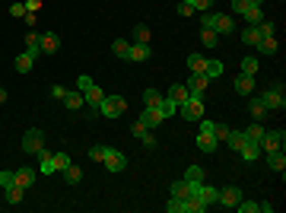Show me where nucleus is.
<instances>
[{"label":"nucleus","instance_id":"obj_1","mask_svg":"<svg viewBox=\"0 0 286 213\" xmlns=\"http://www.w3.org/2000/svg\"><path fill=\"white\" fill-rule=\"evenodd\" d=\"M200 26L213 29L220 39H223V35H232V32H235V22H232L229 13H210V10H204V19H200Z\"/></svg>","mask_w":286,"mask_h":213},{"label":"nucleus","instance_id":"obj_2","mask_svg":"<svg viewBox=\"0 0 286 213\" xmlns=\"http://www.w3.org/2000/svg\"><path fill=\"white\" fill-rule=\"evenodd\" d=\"M258 99L264 102V109H267V112H277V109H283V105H286V96H283V83H270V86H267L264 92H261Z\"/></svg>","mask_w":286,"mask_h":213},{"label":"nucleus","instance_id":"obj_3","mask_svg":"<svg viewBox=\"0 0 286 213\" xmlns=\"http://www.w3.org/2000/svg\"><path fill=\"white\" fill-rule=\"evenodd\" d=\"M42 150H45V131H42V127H29V131L22 134V153L39 156Z\"/></svg>","mask_w":286,"mask_h":213},{"label":"nucleus","instance_id":"obj_4","mask_svg":"<svg viewBox=\"0 0 286 213\" xmlns=\"http://www.w3.org/2000/svg\"><path fill=\"white\" fill-rule=\"evenodd\" d=\"M283 144H286V131H283V127H267L264 137H261V153L283 150Z\"/></svg>","mask_w":286,"mask_h":213},{"label":"nucleus","instance_id":"obj_5","mask_svg":"<svg viewBox=\"0 0 286 213\" xmlns=\"http://www.w3.org/2000/svg\"><path fill=\"white\" fill-rule=\"evenodd\" d=\"M178 109H182L185 121H200L204 118V96H188V102L178 105Z\"/></svg>","mask_w":286,"mask_h":213},{"label":"nucleus","instance_id":"obj_6","mask_svg":"<svg viewBox=\"0 0 286 213\" xmlns=\"http://www.w3.org/2000/svg\"><path fill=\"white\" fill-rule=\"evenodd\" d=\"M99 112H102L105 118H121V115L127 112V99H124V96H105Z\"/></svg>","mask_w":286,"mask_h":213},{"label":"nucleus","instance_id":"obj_7","mask_svg":"<svg viewBox=\"0 0 286 213\" xmlns=\"http://www.w3.org/2000/svg\"><path fill=\"white\" fill-rule=\"evenodd\" d=\"M185 86H188V92H191V96H204V92H207V86H210V77H207V74H191Z\"/></svg>","mask_w":286,"mask_h":213},{"label":"nucleus","instance_id":"obj_8","mask_svg":"<svg viewBox=\"0 0 286 213\" xmlns=\"http://www.w3.org/2000/svg\"><path fill=\"white\" fill-rule=\"evenodd\" d=\"M137 121L143 124V127H147V131H150V127H159L162 121H165V118H162V112L156 109V105H147V109H143V115L137 118Z\"/></svg>","mask_w":286,"mask_h":213},{"label":"nucleus","instance_id":"obj_9","mask_svg":"<svg viewBox=\"0 0 286 213\" xmlns=\"http://www.w3.org/2000/svg\"><path fill=\"white\" fill-rule=\"evenodd\" d=\"M238 200H242V191H238L235 185H229V188H223V191H220V200H217V204H223L226 210H235Z\"/></svg>","mask_w":286,"mask_h":213},{"label":"nucleus","instance_id":"obj_10","mask_svg":"<svg viewBox=\"0 0 286 213\" xmlns=\"http://www.w3.org/2000/svg\"><path fill=\"white\" fill-rule=\"evenodd\" d=\"M150 54H153V48H150V45H140V42H130V51H127V61H134V64H147V61H150Z\"/></svg>","mask_w":286,"mask_h":213},{"label":"nucleus","instance_id":"obj_11","mask_svg":"<svg viewBox=\"0 0 286 213\" xmlns=\"http://www.w3.org/2000/svg\"><path fill=\"white\" fill-rule=\"evenodd\" d=\"M105 169H109V172H124L127 169V156H124V153H118V150H109V156H105Z\"/></svg>","mask_w":286,"mask_h":213},{"label":"nucleus","instance_id":"obj_12","mask_svg":"<svg viewBox=\"0 0 286 213\" xmlns=\"http://www.w3.org/2000/svg\"><path fill=\"white\" fill-rule=\"evenodd\" d=\"M83 99H86V105H92V109L99 112V109H102V99H105V92H102V89L92 83L89 89H83Z\"/></svg>","mask_w":286,"mask_h":213},{"label":"nucleus","instance_id":"obj_13","mask_svg":"<svg viewBox=\"0 0 286 213\" xmlns=\"http://www.w3.org/2000/svg\"><path fill=\"white\" fill-rule=\"evenodd\" d=\"M232 86H235V92H238V96H252V92H255V77L242 74V77H235V83H232Z\"/></svg>","mask_w":286,"mask_h":213},{"label":"nucleus","instance_id":"obj_14","mask_svg":"<svg viewBox=\"0 0 286 213\" xmlns=\"http://www.w3.org/2000/svg\"><path fill=\"white\" fill-rule=\"evenodd\" d=\"M204 210H207V204H204L197 194H188V197L182 200V213H204Z\"/></svg>","mask_w":286,"mask_h":213},{"label":"nucleus","instance_id":"obj_15","mask_svg":"<svg viewBox=\"0 0 286 213\" xmlns=\"http://www.w3.org/2000/svg\"><path fill=\"white\" fill-rule=\"evenodd\" d=\"M61 102L67 105V109H70V112H80V109H83V105H86V99H83V92H80V89H74V92H70V89H67V96H64Z\"/></svg>","mask_w":286,"mask_h":213},{"label":"nucleus","instance_id":"obj_16","mask_svg":"<svg viewBox=\"0 0 286 213\" xmlns=\"http://www.w3.org/2000/svg\"><path fill=\"white\" fill-rule=\"evenodd\" d=\"M238 153H242L245 162H255V159L261 156V144H255V140H245V144L238 147Z\"/></svg>","mask_w":286,"mask_h":213},{"label":"nucleus","instance_id":"obj_17","mask_svg":"<svg viewBox=\"0 0 286 213\" xmlns=\"http://www.w3.org/2000/svg\"><path fill=\"white\" fill-rule=\"evenodd\" d=\"M194 191H197V185H191L188 179H178V182L172 185V197H182V200H185L188 194H194Z\"/></svg>","mask_w":286,"mask_h":213},{"label":"nucleus","instance_id":"obj_18","mask_svg":"<svg viewBox=\"0 0 286 213\" xmlns=\"http://www.w3.org/2000/svg\"><path fill=\"white\" fill-rule=\"evenodd\" d=\"M57 48H61V39L54 32H42V54H54Z\"/></svg>","mask_w":286,"mask_h":213},{"label":"nucleus","instance_id":"obj_19","mask_svg":"<svg viewBox=\"0 0 286 213\" xmlns=\"http://www.w3.org/2000/svg\"><path fill=\"white\" fill-rule=\"evenodd\" d=\"M194 194H197L200 200H204V204H207V207H210V204H217V200H220V191H217V188H207L204 182H200V185H197V191H194Z\"/></svg>","mask_w":286,"mask_h":213},{"label":"nucleus","instance_id":"obj_20","mask_svg":"<svg viewBox=\"0 0 286 213\" xmlns=\"http://www.w3.org/2000/svg\"><path fill=\"white\" fill-rule=\"evenodd\" d=\"M267 165H270L273 172H283L286 169V153L283 150H270L267 153Z\"/></svg>","mask_w":286,"mask_h":213},{"label":"nucleus","instance_id":"obj_21","mask_svg":"<svg viewBox=\"0 0 286 213\" xmlns=\"http://www.w3.org/2000/svg\"><path fill=\"white\" fill-rule=\"evenodd\" d=\"M35 175H39L35 169H29V165H22V169L16 172V185H19V188H32V185H35Z\"/></svg>","mask_w":286,"mask_h":213},{"label":"nucleus","instance_id":"obj_22","mask_svg":"<svg viewBox=\"0 0 286 213\" xmlns=\"http://www.w3.org/2000/svg\"><path fill=\"white\" fill-rule=\"evenodd\" d=\"M207 64L210 61H207L204 54H191L188 57V70H191V74H207Z\"/></svg>","mask_w":286,"mask_h":213},{"label":"nucleus","instance_id":"obj_23","mask_svg":"<svg viewBox=\"0 0 286 213\" xmlns=\"http://www.w3.org/2000/svg\"><path fill=\"white\" fill-rule=\"evenodd\" d=\"M188 96H191V92H188L185 83H175V86L169 89V99H172L175 105H185V102H188Z\"/></svg>","mask_w":286,"mask_h":213},{"label":"nucleus","instance_id":"obj_24","mask_svg":"<svg viewBox=\"0 0 286 213\" xmlns=\"http://www.w3.org/2000/svg\"><path fill=\"white\" fill-rule=\"evenodd\" d=\"M197 147L204 150V153H213V150L220 147V140L213 137V134H207V131H200V134H197Z\"/></svg>","mask_w":286,"mask_h":213},{"label":"nucleus","instance_id":"obj_25","mask_svg":"<svg viewBox=\"0 0 286 213\" xmlns=\"http://www.w3.org/2000/svg\"><path fill=\"white\" fill-rule=\"evenodd\" d=\"M255 48L261 51V54H277V48H280V42H277V35H267V39H261Z\"/></svg>","mask_w":286,"mask_h":213},{"label":"nucleus","instance_id":"obj_26","mask_svg":"<svg viewBox=\"0 0 286 213\" xmlns=\"http://www.w3.org/2000/svg\"><path fill=\"white\" fill-rule=\"evenodd\" d=\"M39 159H42V165H39V172H42V175H54V172H57V169H54V156H51L48 150L39 153Z\"/></svg>","mask_w":286,"mask_h":213},{"label":"nucleus","instance_id":"obj_27","mask_svg":"<svg viewBox=\"0 0 286 213\" xmlns=\"http://www.w3.org/2000/svg\"><path fill=\"white\" fill-rule=\"evenodd\" d=\"M4 194H7V204H22V197H26V188L10 185V188H4Z\"/></svg>","mask_w":286,"mask_h":213},{"label":"nucleus","instance_id":"obj_28","mask_svg":"<svg viewBox=\"0 0 286 213\" xmlns=\"http://www.w3.org/2000/svg\"><path fill=\"white\" fill-rule=\"evenodd\" d=\"M242 42L248 45V48H255V45L261 42V32H258V26H245V29H242Z\"/></svg>","mask_w":286,"mask_h":213},{"label":"nucleus","instance_id":"obj_29","mask_svg":"<svg viewBox=\"0 0 286 213\" xmlns=\"http://www.w3.org/2000/svg\"><path fill=\"white\" fill-rule=\"evenodd\" d=\"M64 182H67V185H80V182H83V172H80V165H74V162L67 165V169H64Z\"/></svg>","mask_w":286,"mask_h":213},{"label":"nucleus","instance_id":"obj_30","mask_svg":"<svg viewBox=\"0 0 286 213\" xmlns=\"http://www.w3.org/2000/svg\"><path fill=\"white\" fill-rule=\"evenodd\" d=\"M200 42H204L207 48H217V45H220V35L213 32V29H207V26H200Z\"/></svg>","mask_w":286,"mask_h":213},{"label":"nucleus","instance_id":"obj_31","mask_svg":"<svg viewBox=\"0 0 286 213\" xmlns=\"http://www.w3.org/2000/svg\"><path fill=\"white\" fill-rule=\"evenodd\" d=\"M156 109L162 112V118H172V115L178 112V105H175V102H172L169 96H162V99H159V105H156Z\"/></svg>","mask_w":286,"mask_h":213},{"label":"nucleus","instance_id":"obj_32","mask_svg":"<svg viewBox=\"0 0 286 213\" xmlns=\"http://www.w3.org/2000/svg\"><path fill=\"white\" fill-rule=\"evenodd\" d=\"M127 51H130V42L127 39H115L112 42V54L115 57H127Z\"/></svg>","mask_w":286,"mask_h":213},{"label":"nucleus","instance_id":"obj_33","mask_svg":"<svg viewBox=\"0 0 286 213\" xmlns=\"http://www.w3.org/2000/svg\"><path fill=\"white\" fill-rule=\"evenodd\" d=\"M242 16L248 19V26H258V22L264 19V13H261V7H252V4H248V10H245Z\"/></svg>","mask_w":286,"mask_h":213},{"label":"nucleus","instance_id":"obj_34","mask_svg":"<svg viewBox=\"0 0 286 213\" xmlns=\"http://www.w3.org/2000/svg\"><path fill=\"white\" fill-rule=\"evenodd\" d=\"M248 112H252L255 121H261V118L267 115V109H264V102H261V99H252V102H248Z\"/></svg>","mask_w":286,"mask_h":213},{"label":"nucleus","instance_id":"obj_35","mask_svg":"<svg viewBox=\"0 0 286 213\" xmlns=\"http://www.w3.org/2000/svg\"><path fill=\"white\" fill-rule=\"evenodd\" d=\"M185 179H188L191 185H200V182H204V169H200V165H188Z\"/></svg>","mask_w":286,"mask_h":213},{"label":"nucleus","instance_id":"obj_36","mask_svg":"<svg viewBox=\"0 0 286 213\" xmlns=\"http://www.w3.org/2000/svg\"><path fill=\"white\" fill-rule=\"evenodd\" d=\"M264 131H267V127H261V124L255 121V124L245 131V140H255V144H261V137H264Z\"/></svg>","mask_w":286,"mask_h":213},{"label":"nucleus","instance_id":"obj_37","mask_svg":"<svg viewBox=\"0 0 286 213\" xmlns=\"http://www.w3.org/2000/svg\"><path fill=\"white\" fill-rule=\"evenodd\" d=\"M32 64H35V61H32V57H29V54H19V57H16V61H13V67L19 70V74H29V70H32Z\"/></svg>","mask_w":286,"mask_h":213},{"label":"nucleus","instance_id":"obj_38","mask_svg":"<svg viewBox=\"0 0 286 213\" xmlns=\"http://www.w3.org/2000/svg\"><path fill=\"white\" fill-rule=\"evenodd\" d=\"M226 144H229V147L238 153V147L245 144V131H229V137H226Z\"/></svg>","mask_w":286,"mask_h":213},{"label":"nucleus","instance_id":"obj_39","mask_svg":"<svg viewBox=\"0 0 286 213\" xmlns=\"http://www.w3.org/2000/svg\"><path fill=\"white\" fill-rule=\"evenodd\" d=\"M134 42H140V45H150V26H134Z\"/></svg>","mask_w":286,"mask_h":213},{"label":"nucleus","instance_id":"obj_40","mask_svg":"<svg viewBox=\"0 0 286 213\" xmlns=\"http://www.w3.org/2000/svg\"><path fill=\"white\" fill-rule=\"evenodd\" d=\"M182 4H188L191 10H194V13H197V10H200V13H204V10H210L213 4H217V0H182Z\"/></svg>","mask_w":286,"mask_h":213},{"label":"nucleus","instance_id":"obj_41","mask_svg":"<svg viewBox=\"0 0 286 213\" xmlns=\"http://www.w3.org/2000/svg\"><path fill=\"white\" fill-rule=\"evenodd\" d=\"M109 150H112V147H99V144H95V147L89 150V159H92V162H105V156H109Z\"/></svg>","mask_w":286,"mask_h":213},{"label":"nucleus","instance_id":"obj_42","mask_svg":"<svg viewBox=\"0 0 286 213\" xmlns=\"http://www.w3.org/2000/svg\"><path fill=\"white\" fill-rule=\"evenodd\" d=\"M238 213H261V204H255V200H238V207H235Z\"/></svg>","mask_w":286,"mask_h":213},{"label":"nucleus","instance_id":"obj_43","mask_svg":"<svg viewBox=\"0 0 286 213\" xmlns=\"http://www.w3.org/2000/svg\"><path fill=\"white\" fill-rule=\"evenodd\" d=\"M242 74H248V77H255V74H258V61H255L252 54H248L245 61H242Z\"/></svg>","mask_w":286,"mask_h":213},{"label":"nucleus","instance_id":"obj_44","mask_svg":"<svg viewBox=\"0 0 286 213\" xmlns=\"http://www.w3.org/2000/svg\"><path fill=\"white\" fill-rule=\"evenodd\" d=\"M70 162H74V159H70L67 153H54V169H57V172H64Z\"/></svg>","mask_w":286,"mask_h":213},{"label":"nucleus","instance_id":"obj_45","mask_svg":"<svg viewBox=\"0 0 286 213\" xmlns=\"http://www.w3.org/2000/svg\"><path fill=\"white\" fill-rule=\"evenodd\" d=\"M159 99H162L159 89H147V92H143V102H147V105H159Z\"/></svg>","mask_w":286,"mask_h":213},{"label":"nucleus","instance_id":"obj_46","mask_svg":"<svg viewBox=\"0 0 286 213\" xmlns=\"http://www.w3.org/2000/svg\"><path fill=\"white\" fill-rule=\"evenodd\" d=\"M16 185V172H0V188H10Z\"/></svg>","mask_w":286,"mask_h":213},{"label":"nucleus","instance_id":"obj_47","mask_svg":"<svg viewBox=\"0 0 286 213\" xmlns=\"http://www.w3.org/2000/svg\"><path fill=\"white\" fill-rule=\"evenodd\" d=\"M220 74H223V64H220V61H210V64H207V77L213 80V77H220Z\"/></svg>","mask_w":286,"mask_h":213},{"label":"nucleus","instance_id":"obj_48","mask_svg":"<svg viewBox=\"0 0 286 213\" xmlns=\"http://www.w3.org/2000/svg\"><path fill=\"white\" fill-rule=\"evenodd\" d=\"M140 144H143V147H150V150H156V137H153L150 131H143V134H140Z\"/></svg>","mask_w":286,"mask_h":213},{"label":"nucleus","instance_id":"obj_49","mask_svg":"<svg viewBox=\"0 0 286 213\" xmlns=\"http://www.w3.org/2000/svg\"><path fill=\"white\" fill-rule=\"evenodd\" d=\"M213 137H217V140H226V137H229V127H226V124H213Z\"/></svg>","mask_w":286,"mask_h":213},{"label":"nucleus","instance_id":"obj_50","mask_svg":"<svg viewBox=\"0 0 286 213\" xmlns=\"http://www.w3.org/2000/svg\"><path fill=\"white\" fill-rule=\"evenodd\" d=\"M10 16L22 19V16H26V4H13V7H10Z\"/></svg>","mask_w":286,"mask_h":213},{"label":"nucleus","instance_id":"obj_51","mask_svg":"<svg viewBox=\"0 0 286 213\" xmlns=\"http://www.w3.org/2000/svg\"><path fill=\"white\" fill-rule=\"evenodd\" d=\"M165 210H169V213H182V197H172L169 204H165Z\"/></svg>","mask_w":286,"mask_h":213},{"label":"nucleus","instance_id":"obj_52","mask_svg":"<svg viewBox=\"0 0 286 213\" xmlns=\"http://www.w3.org/2000/svg\"><path fill=\"white\" fill-rule=\"evenodd\" d=\"M92 86V77H77V89L83 92V89H89Z\"/></svg>","mask_w":286,"mask_h":213},{"label":"nucleus","instance_id":"obj_53","mask_svg":"<svg viewBox=\"0 0 286 213\" xmlns=\"http://www.w3.org/2000/svg\"><path fill=\"white\" fill-rule=\"evenodd\" d=\"M42 10V0H26V13H39Z\"/></svg>","mask_w":286,"mask_h":213},{"label":"nucleus","instance_id":"obj_54","mask_svg":"<svg viewBox=\"0 0 286 213\" xmlns=\"http://www.w3.org/2000/svg\"><path fill=\"white\" fill-rule=\"evenodd\" d=\"M232 10H235V13H245V10H248V0H232Z\"/></svg>","mask_w":286,"mask_h":213},{"label":"nucleus","instance_id":"obj_55","mask_svg":"<svg viewBox=\"0 0 286 213\" xmlns=\"http://www.w3.org/2000/svg\"><path fill=\"white\" fill-rule=\"evenodd\" d=\"M64 96H67L64 86H51V99H64Z\"/></svg>","mask_w":286,"mask_h":213},{"label":"nucleus","instance_id":"obj_56","mask_svg":"<svg viewBox=\"0 0 286 213\" xmlns=\"http://www.w3.org/2000/svg\"><path fill=\"white\" fill-rule=\"evenodd\" d=\"M22 19H26V26H29V29H35V26H39V16H35V13H26Z\"/></svg>","mask_w":286,"mask_h":213},{"label":"nucleus","instance_id":"obj_57","mask_svg":"<svg viewBox=\"0 0 286 213\" xmlns=\"http://www.w3.org/2000/svg\"><path fill=\"white\" fill-rule=\"evenodd\" d=\"M191 13H194V10H191L188 4H182V0H178V16H191Z\"/></svg>","mask_w":286,"mask_h":213},{"label":"nucleus","instance_id":"obj_58","mask_svg":"<svg viewBox=\"0 0 286 213\" xmlns=\"http://www.w3.org/2000/svg\"><path fill=\"white\" fill-rule=\"evenodd\" d=\"M143 131H147V127H143V124H140V121H137V124H134V127H130V134H134V137H140V134H143Z\"/></svg>","mask_w":286,"mask_h":213},{"label":"nucleus","instance_id":"obj_59","mask_svg":"<svg viewBox=\"0 0 286 213\" xmlns=\"http://www.w3.org/2000/svg\"><path fill=\"white\" fill-rule=\"evenodd\" d=\"M4 102H7V89H4V86H0V105H4Z\"/></svg>","mask_w":286,"mask_h":213},{"label":"nucleus","instance_id":"obj_60","mask_svg":"<svg viewBox=\"0 0 286 213\" xmlns=\"http://www.w3.org/2000/svg\"><path fill=\"white\" fill-rule=\"evenodd\" d=\"M248 4H252V7H261V4H264V0H248Z\"/></svg>","mask_w":286,"mask_h":213}]
</instances>
